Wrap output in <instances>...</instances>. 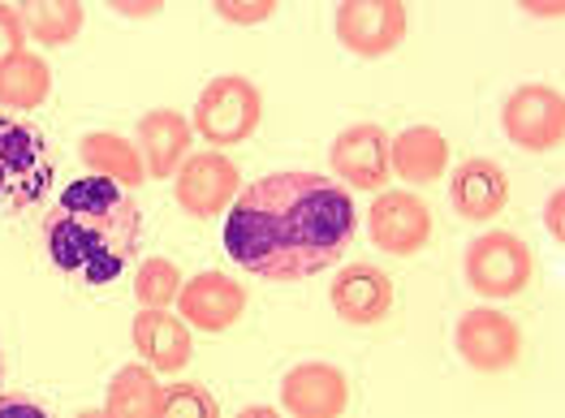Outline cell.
Wrapping results in <instances>:
<instances>
[{"label": "cell", "instance_id": "2", "mask_svg": "<svg viewBox=\"0 0 565 418\" xmlns=\"http://www.w3.org/2000/svg\"><path fill=\"white\" fill-rule=\"evenodd\" d=\"M44 242L65 277L83 285H113L139 255L142 207L126 186L92 173L61 190L44 216Z\"/></svg>", "mask_w": 565, "mask_h": 418}, {"label": "cell", "instance_id": "15", "mask_svg": "<svg viewBox=\"0 0 565 418\" xmlns=\"http://www.w3.org/2000/svg\"><path fill=\"white\" fill-rule=\"evenodd\" d=\"M332 311L354 328L380 324L393 311V280L380 272L376 264H350L341 268L329 289Z\"/></svg>", "mask_w": 565, "mask_h": 418}, {"label": "cell", "instance_id": "11", "mask_svg": "<svg viewBox=\"0 0 565 418\" xmlns=\"http://www.w3.org/2000/svg\"><path fill=\"white\" fill-rule=\"evenodd\" d=\"M178 315L199 332H230L246 315V285L225 272H199L178 289Z\"/></svg>", "mask_w": 565, "mask_h": 418}, {"label": "cell", "instance_id": "1", "mask_svg": "<svg viewBox=\"0 0 565 418\" xmlns=\"http://www.w3.org/2000/svg\"><path fill=\"white\" fill-rule=\"evenodd\" d=\"M350 190L320 173H268L225 207V250L250 277L294 285L332 268L354 242Z\"/></svg>", "mask_w": 565, "mask_h": 418}, {"label": "cell", "instance_id": "22", "mask_svg": "<svg viewBox=\"0 0 565 418\" xmlns=\"http://www.w3.org/2000/svg\"><path fill=\"white\" fill-rule=\"evenodd\" d=\"M160 388L156 384V372L142 367V363H130L113 375L108 384V397H104V415L108 418H156L160 410Z\"/></svg>", "mask_w": 565, "mask_h": 418}, {"label": "cell", "instance_id": "6", "mask_svg": "<svg viewBox=\"0 0 565 418\" xmlns=\"http://www.w3.org/2000/svg\"><path fill=\"white\" fill-rule=\"evenodd\" d=\"M406 31H411L406 0H341L337 4V40L345 52L363 61H380L397 52Z\"/></svg>", "mask_w": 565, "mask_h": 418}, {"label": "cell", "instance_id": "4", "mask_svg": "<svg viewBox=\"0 0 565 418\" xmlns=\"http://www.w3.org/2000/svg\"><path fill=\"white\" fill-rule=\"evenodd\" d=\"M264 121V95L250 78L242 74H221L212 78L199 99H194V135L212 147H234V142H246Z\"/></svg>", "mask_w": 565, "mask_h": 418}, {"label": "cell", "instance_id": "20", "mask_svg": "<svg viewBox=\"0 0 565 418\" xmlns=\"http://www.w3.org/2000/svg\"><path fill=\"white\" fill-rule=\"evenodd\" d=\"M18 18L26 26V40H40L44 47L74 44L87 22L83 0H18Z\"/></svg>", "mask_w": 565, "mask_h": 418}, {"label": "cell", "instance_id": "24", "mask_svg": "<svg viewBox=\"0 0 565 418\" xmlns=\"http://www.w3.org/2000/svg\"><path fill=\"white\" fill-rule=\"evenodd\" d=\"M221 406L203 384H164L156 418H216Z\"/></svg>", "mask_w": 565, "mask_h": 418}, {"label": "cell", "instance_id": "23", "mask_svg": "<svg viewBox=\"0 0 565 418\" xmlns=\"http://www.w3.org/2000/svg\"><path fill=\"white\" fill-rule=\"evenodd\" d=\"M178 289H182V272H178V264H169V259H142L139 277H135V298H139V307H169L173 298H178Z\"/></svg>", "mask_w": 565, "mask_h": 418}, {"label": "cell", "instance_id": "12", "mask_svg": "<svg viewBox=\"0 0 565 418\" xmlns=\"http://www.w3.org/2000/svg\"><path fill=\"white\" fill-rule=\"evenodd\" d=\"M332 173L350 190H384L388 182V135L376 121H359L332 139L329 151Z\"/></svg>", "mask_w": 565, "mask_h": 418}, {"label": "cell", "instance_id": "30", "mask_svg": "<svg viewBox=\"0 0 565 418\" xmlns=\"http://www.w3.org/2000/svg\"><path fill=\"white\" fill-rule=\"evenodd\" d=\"M259 415H273L268 406H250V410H242V418H259Z\"/></svg>", "mask_w": 565, "mask_h": 418}, {"label": "cell", "instance_id": "28", "mask_svg": "<svg viewBox=\"0 0 565 418\" xmlns=\"http://www.w3.org/2000/svg\"><path fill=\"white\" fill-rule=\"evenodd\" d=\"M562 207H565V190H557L553 199H548V207H544V225H548V233L562 242L565 237V225H562Z\"/></svg>", "mask_w": 565, "mask_h": 418}, {"label": "cell", "instance_id": "19", "mask_svg": "<svg viewBox=\"0 0 565 418\" xmlns=\"http://www.w3.org/2000/svg\"><path fill=\"white\" fill-rule=\"evenodd\" d=\"M78 156H83V164L99 173V178H108V182H117V186H139L142 178H147V164H142L139 147L130 139H121V135H108V130H92V135H83L78 142Z\"/></svg>", "mask_w": 565, "mask_h": 418}, {"label": "cell", "instance_id": "10", "mask_svg": "<svg viewBox=\"0 0 565 418\" xmlns=\"http://www.w3.org/2000/svg\"><path fill=\"white\" fill-rule=\"evenodd\" d=\"M242 190V173L237 164L225 156V151H199V156H186L182 169H178V207L194 216V221H212L221 216L234 194Z\"/></svg>", "mask_w": 565, "mask_h": 418}, {"label": "cell", "instance_id": "29", "mask_svg": "<svg viewBox=\"0 0 565 418\" xmlns=\"http://www.w3.org/2000/svg\"><path fill=\"white\" fill-rule=\"evenodd\" d=\"M519 4L531 18H562L565 13V0H519Z\"/></svg>", "mask_w": 565, "mask_h": 418}, {"label": "cell", "instance_id": "17", "mask_svg": "<svg viewBox=\"0 0 565 418\" xmlns=\"http://www.w3.org/2000/svg\"><path fill=\"white\" fill-rule=\"evenodd\" d=\"M139 156L147 164V178H173L178 164L190 156L194 126L178 108H151L139 117Z\"/></svg>", "mask_w": 565, "mask_h": 418}, {"label": "cell", "instance_id": "3", "mask_svg": "<svg viewBox=\"0 0 565 418\" xmlns=\"http://www.w3.org/2000/svg\"><path fill=\"white\" fill-rule=\"evenodd\" d=\"M52 147L35 126L0 117V216L35 207L52 186Z\"/></svg>", "mask_w": 565, "mask_h": 418}, {"label": "cell", "instance_id": "16", "mask_svg": "<svg viewBox=\"0 0 565 418\" xmlns=\"http://www.w3.org/2000/svg\"><path fill=\"white\" fill-rule=\"evenodd\" d=\"M135 350L151 372L178 375L194 358L190 324L182 315H169L164 307H142L135 315Z\"/></svg>", "mask_w": 565, "mask_h": 418}, {"label": "cell", "instance_id": "21", "mask_svg": "<svg viewBox=\"0 0 565 418\" xmlns=\"http://www.w3.org/2000/svg\"><path fill=\"white\" fill-rule=\"evenodd\" d=\"M52 92V69L40 52H13L0 61V104L4 108H40Z\"/></svg>", "mask_w": 565, "mask_h": 418}, {"label": "cell", "instance_id": "14", "mask_svg": "<svg viewBox=\"0 0 565 418\" xmlns=\"http://www.w3.org/2000/svg\"><path fill=\"white\" fill-rule=\"evenodd\" d=\"M449 199H454V212L462 221H475V225H488L505 212L510 203V178L497 160L488 156H471L454 169V182H449Z\"/></svg>", "mask_w": 565, "mask_h": 418}, {"label": "cell", "instance_id": "13", "mask_svg": "<svg viewBox=\"0 0 565 418\" xmlns=\"http://www.w3.org/2000/svg\"><path fill=\"white\" fill-rule=\"evenodd\" d=\"M350 406V379L332 363H298L281 379V410L294 418H337Z\"/></svg>", "mask_w": 565, "mask_h": 418}, {"label": "cell", "instance_id": "25", "mask_svg": "<svg viewBox=\"0 0 565 418\" xmlns=\"http://www.w3.org/2000/svg\"><path fill=\"white\" fill-rule=\"evenodd\" d=\"M281 0H212V9L230 22V26H259L277 13Z\"/></svg>", "mask_w": 565, "mask_h": 418}, {"label": "cell", "instance_id": "9", "mask_svg": "<svg viewBox=\"0 0 565 418\" xmlns=\"http://www.w3.org/2000/svg\"><path fill=\"white\" fill-rule=\"evenodd\" d=\"M367 233L384 255L411 259L431 237V207L411 190H376V203L367 207Z\"/></svg>", "mask_w": 565, "mask_h": 418}, {"label": "cell", "instance_id": "26", "mask_svg": "<svg viewBox=\"0 0 565 418\" xmlns=\"http://www.w3.org/2000/svg\"><path fill=\"white\" fill-rule=\"evenodd\" d=\"M22 47H26V26L18 18V4H4L0 0V61H9Z\"/></svg>", "mask_w": 565, "mask_h": 418}, {"label": "cell", "instance_id": "27", "mask_svg": "<svg viewBox=\"0 0 565 418\" xmlns=\"http://www.w3.org/2000/svg\"><path fill=\"white\" fill-rule=\"evenodd\" d=\"M113 13H121V18H135V22H142V18H156L169 0H104Z\"/></svg>", "mask_w": 565, "mask_h": 418}, {"label": "cell", "instance_id": "18", "mask_svg": "<svg viewBox=\"0 0 565 418\" xmlns=\"http://www.w3.org/2000/svg\"><path fill=\"white\" fill-rule=\"evenodd\" d=\"M449 169V142L436 126H411L397 139H388V173H397L411 186H431Z\"/></svg>", "mask_w": 565, "mask_h": 418}, {"label": "cell", "instance_id": "8", "mask_svg": "<svg viewBox=\"0 0 565 418\" xmlns=\"http://www.w3.org/2000/svg\"><path fill=\"white\" fill-rule=\"evenodd\" d=\"M454 341H458L462 363L479 375L514 372L522 358V328L505 311H492V307L467 311L454 328Z\"/></svg>", "mask_w": 565, "mask_h": 418}, {"label": "cell", "instance_id": "5", "mask_svg": "<svg viewBox=\"0 0 565 418\" xmlns=\"http://www.w3.org/2000/svg\"><path fill=\"white\" fill-rule=\"evenodd\" d=\"M462 272H467V285H471L479 298L501 302V298H519L522 289L531 285V277H535V255H531V246L522 242L519 233L488 229L467 246Z\"/></svg>", "mask_w": 565, "mask_h": 418}, {"label": "cell", "instance_id": "7", "mask_svg": "<svg viewBox=\"0 0 565 418\" xmlns=\"http://www.w3.org/2000/svg\"><path fill=\"white\" fill-rule=\"evenodd\" d=\"M501 130L522 151H553L565 139V95L548 83H526L501 104Z\"/></svg>", "mask_w": 565, "mask_h": 418}]
</instances>
